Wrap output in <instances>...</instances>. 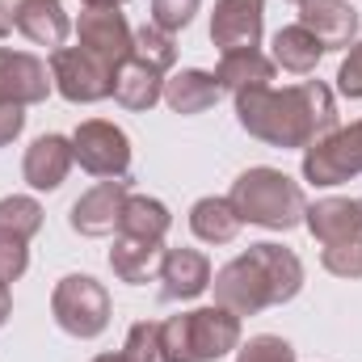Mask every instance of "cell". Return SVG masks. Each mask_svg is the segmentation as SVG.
Wrapping results in <instances>:
<instances>
[{
    "mask_svg": "<svg viewBox=\"0 0 362 362\" xmlns=\"http://www.w3.org/2000/svg\"><path fill=\"white\" fill-rule=\"evenodd\" d=\"M270 59L282 72L308 76V72H316V64L325 59V47H320V38H316L312 30H303V25L295 21V25H286V30L274 34V55Z\"/></svg>",
    "mask_w": 362,
    "mask_h": 362,
    "instance_id": "cell-23",
    "label": "cell"
},
{
    "mask_svg": "<svg viewBox=\"0 0 362 362\" xmlns=\"http://www.w3.org/2000/svg\"><path fill=\"white\" fill-rule=\"evenodd\" d=\"M21 131H25V105H8V101H0V148H8Z\"/></svg>",
    "mask_w": 362,
    "mask_h": 362,
    "instance_id": "cell-34",
    "label": "cell"
},
{
    "mask_svg": "<svg viewBox=\"0 0 362 362\" xmlns=\"http://www.w3.org/2000/svg\"><path fill=\"white\" fill-rule=\"evenodd\" d=\"M325 270L337 274V278H362V232L350 240H337V245H325L320 253Z\"/></svg>",
    "mask_w": 362,
    "mask_h": 362,
    "instance_id": "cell-28",
    "label": "cell"
},
{
    "mask_svg": "<svg viewBox=\"0 0 362 362\" xmlns=\"http://www.w3.org/2000/svg\"><path fill=\"white\" fill-rule=\"evenodd\" d=\"M236 97V122L270 144V148H312L316 139H325L329 131H337V101L325 81H303L291 89H245Z\"/></svg>",
    "mask_w": 362,
    "mask_h": 362,
    "instance_id": "cell-1",
    "label": "cell"
},
{
    "mask_svg": "<svg viewBox=\"0 0 362 362\" xmlns=\"http://www.w3.org/2000/svg\"><path fill=\"white\" fill-rule=\"evenodd\" d=\"M173 228V215L160 198H148V194H131L122 202V215H118V236H135V240H152V245H165Z\"/></svg>",
    "mask_w": 362,
    "mask_h": 362,
    "instance_id": "cell-21",
    "label": "cell"
},
{
    "mask_svg": "<svg viewBox=\"0 0 362 362\" xmlns=\"http://www.w3.org/2000/svg\"><path fill=\"white\" fill-rule=\"evenodd\" d=\"M165 97V72H156L144 59H122L114 68V101L122 110H152Z\"/></svg>",
    "mask_w": 362,
    "mask_h": 362,
    "instance_id": "cell-19",
    "label": "cell"
},
{
    "mask_svg": "<svg viewBox=\"0 0 362 362\" xmlns=\"http://www.w3.org/2000/svg\"><path fill=\"white\" fill-rule=\"evenodd\" d=\"M337 89H341V97H350V101L362 97V42H350V55L337 68Z\"/></svg>",
    "mask_w": 362,
    "mask_h": 362,
    "instance_id": "cell-33",
    "label": "cell"
},
{
    "mask_svg": "<svg viewBox=\"0 0 362 362\" xmlns=\"http://www.w3.org/2000/svg\"><path fill=\"white\" fill-rule=\"evenodd\" d=\"M295 4H303V0H295Z\"/></svg>",
    "mask_w": 362,
    "mask_h": 362,
    "instance_id": "cell-40",
    "label": "cell"
},
{
    "mask_svg": "<svg viewBox=\"0 0 362 362\" xmlns=\"http://www.w3.org/2000/svg\"><path fill=\"white\" fill-rule=\"evenodd\" d=\"M122 354H127L131 362H165V350H160V325H156V320L131 325Z\"/></svg>",
    "mask_w": 362,
    "mask_h": 362,
    "instance_id": "cell-29",
    "label": "cell"
},
{
    "mask_svg": "<svg viewBox=\"0 0 362 362\" xmlns=\"http://www.w3.org/2000/svg\"><path fill=\"white\" fill-rule=\"evenodd\" d=\"M51 312H55V325L64 333H72L81 341H93L110 325V295L89 274H68L51 291Z\"/></svg>",
    "mask_w": 362,
    "mask_h": 362,
    "instance_id": "cell-4",
    "label": "cell"
},
{
    "mask_svg": "<svg viewBox=\"0 0 362 362\" xmlns=\"http://www.w3.org/2000/svg\"><path fill=\"white\" fill-rule=\"evenodd\" d=\"M189 228L206 245H228V240H236V232L245 223H240V215H236V206L228 198H198L189 206Z\"/></svg>",
    "mask_w": 362,
    "mask_h": 362,
    "instance_id": "cell-24",
    "label": "cell"
},
{
    "mask_svg": "<svg viewBox=\"0 0 362 362\" xmlns=\"http://www.w3.org/2000/svg\"><path fill=\"white\" fill-rule=\"evenodd\" d=\"M0 232H13L21 240H34L42 232V206L25 194H8L0 198Z\"/></svg>",
    "mask_w": 362,
    "mask_h": 362,
    "instance_id": "cell-27",
    "label": "cell"
},
{
    "mask_svg": "<svg viewBox=\"0 0 362 362\" xmlns=\"http://www.w3.org/2000/svg\"><path fill=\"white\" fill-rule=\"evenodd\" d=\"M85 8H122L127 0H81Z\"/></svg>",
    "mask_w": 362,
    "mask_h": 362,
    "instance_id": "cell-37",
    "label": "cell"
},
{
    "mask_svg": "<svg viewBox=\"0 0 362 362\" xmlns=\"http://www.w3.org/2000/svg\"><path fill=\"white\" fill-rule=\"evenodd\" d=\"M93 362H131L127 354H101V358H93Z\"/></svg>",
    "mask_w": 362,
    "mask_h": 362,
    "instance_id": "cell-38",
    "label": "cell"
},
{
    "mask_svg": "<svg viewBox=\"0 0 362 362\" xmlns=\"http://www.w3.org/2000/svg\"><path fill=\"white\" fill-rule=\"evenodd\" d=\"M30 240L13 236V232H0V282H17L25 266H30Z\"/></svg>",
    "mask_w": 362,
    "mask_h": 362,
    "instance_id": "cell-31",
    "label": "cell"
},
{
    "mask_svg": "<svg viewBox=\"0 0 362 362\" xmlns=\"http://www.w3.org/2000/svg\"><path fill=\"white\" fill-rule=\"evenodd\" d=\"M76 38H81V47H85L89 55H97V59L110 64V68H118V64L131 59V51H135V30H131L127 17L114 13V8H89V13H81Z\"/></svg>",
    "mask_w": 362,
    "mask_h": 362,
    "instance_id": "cell-9",
    "label": "cell"
},
{
    "mask_svg": "<svg viewBox=\"0 0 362 362\" xmlns=\"http://www.w3.org/2000/svg\"><path fill=\"white\" fill-rule=\"evenodd\" d=\"M8 30H13V8H8V4H0V38H4Z\"/></svg>",
    "mask_w": 362,
    "mask_h": 362,
    "instance_id": "cell-36",
    "label": "cell"
},
{
    "mask_svg": "<svg viewBox=\"0 0 362 362\" xmlns=\"http://www.w3.org/2000/svg\"><path fill=\"white\" fill-rule=\"evenodd\" d=\"M198 4H202V0H152V21H156L160 30L177 34V30H185V25L194 21Z\"/></svg>",
    "mask_w": 362,
    "mask_h": 362,
    "instance_id": "cell-32",
    "label": "cell"
},
{
    "mask_svg": "<svg viewBox=\"0 0 362 362\" xmlns=\"http://www.w3.org/2000/svg\"><path fill=\"white\" fill-rule=\"evenodd\" d=\"M72 152H76L81 169L101 181H127V173H131V139L122 127H114L105 118H89L76 127Z\"/></svg>",
    "mask_w": 362,
    "mask_h": 362,
    "instance_id": "cell-6",
    "label": "cell"
},
{
    "mask_svg": "<svg viewBox=\"0 0 362 362\" xmlns=\"http://www.w3.org/2000/svg\"><path fill=\"white\" fill-rule=\"evenodd\" d=\"M358 211H362V198H358Z\"/></svg>",
    "mask_w": 362,
    "mask_h": 362,
    "instance_id": "cell-39",
    "label": "cell"
},
{
    "mask_svg": "<svg viewBox=\"0 0 362 362\" xmlns=\"http://www.w3.org/2000/svg\"><path fill=\"white\" fill-rule=\"evenodd\" d=\"M72 165H76V152H72V139H64V135H42V139H34L30 148H25V165H21V173L25 181L34 185V189H59L68 173H72Z\"/></svg>",
    "mask_w": 362,
    "mask_h": 362,
    "instance_id": "cell-15",
    "label": "cell"
},
{
    "mask_svg": "<svg viewBox=\"0 0 362 362\" xmlns=\"http://www.w3.org/2000/svg\"><path fill=\"white\" fill-rule=\"evenodd\" d=\"M219 81H215V72H202V68H181L173 72L169 81H165V105L173 110V114H202V110H211L215 101H219Z\"/></svg>",
    "mask_w": 362,
    "mask_h": 362,
    "instance_id": "cell-20",
    "label": "cell"
},
{
    "mask_svg": "<svg viewBox=\"0 0 362 362\" xmlns=\"http://www.w3.org/2000/svg\"><path fill=\"white\" fill-rule=\"evenodd\" d=\"M266 25V0H215L211 13V42L228 51H249L262 42Z\"/></svg>",
    "mask_w": 362,
    "mask_h": 362,
    "instance_id": "cell-10",
    "label": "cell"
},
{
    "mask_svg": "<svg viewBox=\"0 0 362 362\" xmlns=\"http://www.w3.org/2000/svg\"><path fill=\"white\" fill-rule=\"evenodd\" d=\"M51 89H55L51 68L38 55L0 47V101H8V105H38V101H47Z\"/></svg>",
    "mask_w": 362,
    "mask_h": 362,
    "instance_id": "cell-11",
    "label": "cell"
},
{
    "mask_svg": "<svg viewBox=\"0 0 362 362\" xmlns=\"http://www.w3.org/2000/svg\"><path fill=\"white\" fill-rule=\"evenodd\" d=\"M160 253H165V245L135 240V236H114L110 270L118 274L122 282H148V278L156 274V266H160Z\"/></svg>",
    "mask_w": 362,
    "mask_h": 362,
    "instance_id": "cell-25",
    "label": "cell"
},
{
    "mask_svg": "<svg viewBox=\"0 0 362 362\" xmlns=\"http://www.w3.org/2000/svg\"><path fill=\"white\" fill-rule=\"evenodd\" d=\"M253 257V266L266 274L270 282V295H274V308L291 303L299 291H303V262L286 249V245H274V240H262V245H249L245 249Z\"/></svg>",
    "mask_w": 362,
    "mask_h": 362,
    "instance_id": "cell-16",
    "label": "cell"
},
{
    "mask_svg": "<svg viewBox=\"0 0 362 362\" xmlns=\"http://www.w3.org/2000/svg\"><path fill=\"white\" fill-rule=\"evenodd\" d=\"M228 202L236 206L240 223H257V228H270V232L299 228L303 211H308V198H303L299 181H291L282 169H270V165L245 169L232 181Z\"/></svg>",
    "mask_w": 362,
    "mask_h": 362,
    "instance_id": "cell-2",
    "label": "cell"
},
{
    "mask_svg": "<svg viewBox=\"0 0 362 362\" xmlns=\"http://www.w3.org/2000/svg\"><path fill=\"white\" fill-rule=\"evenodd\" d=\"M303 223L308 232L320 240V245H337V240H350L362 232V211L358 198H320L303 211Z\"/></svg>",
    "mask_w": 362,
    "mask_h": 362,
    "instance_id": "cell-18",
    "label": "cell"
},
{
    "mask_svg": "<svg viewBox=\"0 0 362 362\" xmlns=\"http://www.w3.org/2000/svg\"><path fill=\"white\" fill-rule=\"evenodd\" d=\"M131 55L144 59V64H152L156 72H169V68L177 64V38H173L169 30H160L156 21H148V25L135 30V51H131Z\"/></svg>",
    "mask_w": 362,
    "mask_h": 362,
    "instance_id": "cell-26",
    "label": "cell"
},
{
    "mask_svg": "<svg viewBox=\"0 0 362 362\" xmlns=\"http://www.w3.org/2000/svg\"><path fill=\"white\" fill-rule=\"evenodd\" d=\"M274 64L270 55H262L257 47H249V51H228L223 59H219V68H215V81H219V89L228 93H245V89H262V85H270L274 81Z\"/></svg>",
    "mask_w": 362,
    "mask_h": 362,
    "instance_id": "cell-22",
    "label": "cell"
},
{
    "mask_svg": "<svg viewBox=\"0 0 362 362\" xmlns=\"http://www.w3.org/2000/svg\"><path fill=\"white\" fill-rule=\"evenodd\" d=\"M362 173V118L350 127L329 131L312 148H303V181L312 185H341Z\"/></svg>",
    "mask_w": 362,
    "mask_h": 362,
    "instance_id": "cell-7",
    "label": "cell"
},
{
    "mask_svg": "<svg viewBox=\"0 0 362 362\" xmlns=\"http://www.w3.org/2000/svg\"><path fill=\"white\" fill-rule=\"evenodd\" d=\"M299 25L320 38L325 51L350 47L358 34V13L350 0H303L299 4Z\"/></svg>",
    "mask_w": 362,
    "mask_h": 362,
    "instance_id": "cell-14",
    "label": "cell"
},
{
    "mask_svg": "<svg viewBox=\"0 0 362 362\" xmlns=\"http://www.w3.org/2000/svg\"><path fill=\"white\" fill-rule=\"evenodd\" d=\"M160 350L165 362H219L240 350V316L228 308H194L160 320Z\"/></svg>",
    "mask_w": 362,
    "mask_h": 362,
    "instance_id": "cell-3",
    "label": "cell"
},
{
    "mask_svg": "<svg viewBox=\"0 0 362 362\" xmlns=\"http://www.w3.org/2000/svg\"><path fill=\"white\" fill-rule=\"evenodd\" d=\"M211 286H215V303L228 308V312H236V316H257V312L274 308L270 282H266V274L253 266L249 253H240L236 262H228L223 270L215 274Z\"/></svg>",
    "mask_w": 362,
    "mask_h": 362,
    "instance_id": "cell-8",
    "label": "cell"
},
{
    "mask_svg": "<svg viewBox=\"0 0 362 362\" xmlns=\"http://www.w3.org/2000/svg\"><path fill=\"white\" fill-rule=\"evenodd\" d=\"M127 198H131L127 181H101V185H93L89 194H81L72 202V211H68L72 232H81V236H110V232H118V215H122Z\"/></svg>",
    "mask_w": 362,
    "mask_h": 362,
    "instance_id": "cell-12",
    "label": "cell"
},
{
    "mask_svg": "<svg viewBox=\"0 0 362 362\" xmlns=\"http://www.w3.org/2000/svg\"><path fill=\"white\" fill-rule=\"evenodd\" d=\"M13 25L34 47H51V51H59L68 42V34H72V21H68V13H64L59 0H17Z\"/></svg>",
    "mask_w": 362,
    "mask_h": 362,
    "instance_id": "cell-17",
    "label": "cell"
},
{
    "mask_svg": "<svg viewBox=\"0 0 362 362\" xmlns=\"http://www.w3.org/2000/svg\"><path fill=\"white\" fill-rule=\"evenodd\" d=\"M8 312H13V295H8V282H0V325L8 320Z\"/></svg>",
    "mask_w": 362,
    "mask_h": 362,
    "instance_id": "cell-35",
    "label": "cell"
},
{
    "mask_svg": "<svg viewBox=\"0 0 362 362\" xmlns=\"http://www.w3.org/2000/svg\"><path fill=\"white\" fill-rule=\"evenodd\" d=\"M51 81L64 101L72 105H93V101H105L114 97V68L101 64L97 55H89L85 47H59L51 51Z\"/></svg>",
    "mask_w": 362,
    "mask_h": 362,
    "instance_id": "cell-5",
    "label": "cell"
},
{
    "mask_svg": "<svg viewBox=\"0 0 362 362\" xmlns=\"http://www.w3.org/2000/svg\"><path fill=\"white\" fill-rule=\"evenodd\" d=\"M156 278H160V295L169 303L198 299L211 286V262L198 249H165L160 266H156Z\"/></svg>",
    "mask_w": 362,
    "mask_h": 362,
    "instance_id": "cell-13",
    "label": "cell"
},
{
    "mask_svg": "<svg viewBox=\"0 0 362 362\" xmlns=\"http://www.w3.org/2000/svg\"><path fill=\"white\" fill-rule=\"evenodd\" d=\"M236 362H295V350H291V341H282L274 333H262V337H249L236 350Z\"/></svg>",
    "mask_w": 362,
    "mask_h": 362,
    "instance_id": "cell-30",
    "label": "cell"
}]
</instances>
